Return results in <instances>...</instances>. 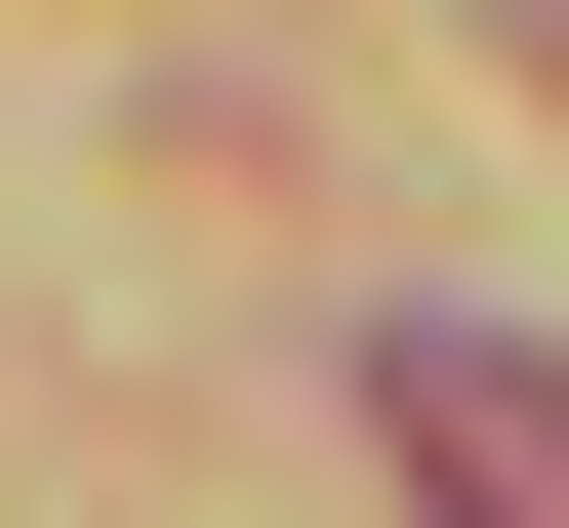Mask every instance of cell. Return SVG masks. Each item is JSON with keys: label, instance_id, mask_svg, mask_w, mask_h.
Masks as SVG:
<instances>
[{"label": "cell", "instance_id": "6da1fadb", "mask_svg": "<svg viewBox=\"0 0 569 528\" xmlns=\"http://www.w3.org/2000/svg\"><path fill=\"white\" fill-rule=\"evenodd\" d=\"M407 447H448L488 528H569V366H488V326H448V366H407Z\"/></svg>", "mask_w": 569, "mask_h": 528}]
</instances>
